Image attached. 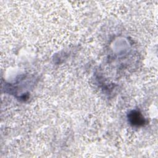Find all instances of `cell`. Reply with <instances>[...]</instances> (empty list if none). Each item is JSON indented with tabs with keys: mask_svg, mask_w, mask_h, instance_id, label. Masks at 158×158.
<instances>
[{
	"mask_svg": "<svg viewBox=\"0 0 158 158\" xmlns=\"http://www.w3.org/2000/svg\"><path fill=\"white\" fill-rule=\"evenodd\" d=\"M133 123H135V124H138V123H140L142 122L143 120H142V118L140 117V116H138V113H136V114H134V116H133Z\"/></svg>",
	"mask_w": 158,
	"mask_h": 158,
	"instance_id": "cell-1",
	"label": "cell"
}]
</instances>
